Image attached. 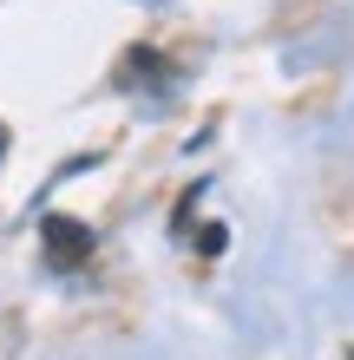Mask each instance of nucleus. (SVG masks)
Here are the masks:
<instances>
[{
    "label": "nucleus",
    "mask_w": 354,
    "mask_h": 360,
    "mask_svg": "<svg viewBox=\"0 0 354 360\" xmlns=\"http://www.w3.org/2000/svg\"><path fill=\"white\" fill-rule=\"evenodd\" d=\"M39 243H46V269H59V275L92 262V223H79V217H46Z\"/></svg>",
    "instance_id": "1"
},
{
    "label": "nucleus",
    "mask_w": 354,
    "mask_h": 360,
    "mask_svg": "<svg viewBox=\"0 0 354 360\" xmlns=\"http://www.w3.org/2000/svg\"><path fill=\"white\" fill-rule=\"evenodd\" d=\"M197 249H203V256H223V249H230V229H223V223H203L197 229Z\"/></svg>",
    "instance_id": "2"
}]
</instances>
